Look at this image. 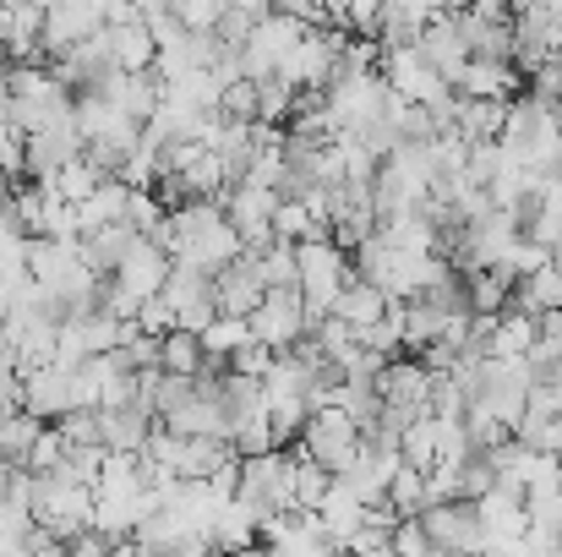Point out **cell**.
I'll return each instance as SVG.
<instances>
[{
	"instance_id": "1",
	"label": "cell",
	"mask_w": 562,
	"mask_h": 557,
	"mask_svg": "<svg viewBox=\"0 0 562 557\" xmlns=\"http://www.w3.org/2000/svg\"><path fill=\"white\" fill-rule=\"evenodd\" d=\"M301 33H306V22H301L295 11H284V5L257 11V22H251V33H246V44H240V71H246V77H273L279 60L295 49Z\"/></svg>"
},
{
	"instance_id": "2",
	"label": "cell",
	"mask_w": 562,
	"mask_h": 557,
	"mask_svg": "<svg viewBox=\"0 0 562 557\" xmlns=\"http://www.w3.org/2000/svg\"><path fill=\"white\" fill-rule=\"evenodd\" d=\"M88 514H93V487H82V481H71L60 470H44L38 476V487H33V520L44 531H55L66 542V536H77L88 525Z\"/></svg>"
},
{
	"instance_id": "3",
	"label": "cell",
	"mask_w": 562,
	"mask_h": 557,
	"mask_svg": "<svg viewBox=\"0 0 562 557\" xmlns=\"http://www.w3.org/2000/svg\"><path fill=\"white\" fill-rule=\"evenodd\" d=\"M246 323H251V339H262V345H273V350L295 345V339L306 334V296H301V285H273V290H262V301L246 312Z\"/></svg>"
},
{
	"instance_id": "4",
	"label": "cell",
	"mask_w": 562,
	"mask_h": 557,
	"mask_svg": "<svg viewBox=\"0 0 562 557\" xmlns=\"http://www.w3.org/2000/svg\"><path fill=\"white\" fill-rule=\"evenodd\" d=\"M295 443H301L312 459H323L328 470H345V465L356 459V448H361V426H356L339 404H317V410L306 415V426L295 432Z\"/></svg>"
},
{
	"instance_id": "5",
	"label": "cell",
	"mask_w": 562,
	"mask_h": 557,
	"mask_svg": "<svg viewBox=\"0 0 562 557\" xmlns=\"http://www.w3.org/2000/svg\"><path fill=\"white\" fill-rule=\"evenodd\" d=\"M475 520L486 536V553H525V531H530V509L519 487H492L475 498Z\"/></svg>"
},
{
	"instance_id": "6",
	"label": "cell",
	"mask_w": 562,
	"mask_h": 557,
	"mask_svg": "<svg viewBox=\"0 0 562 557\" xmlns=\"http://www.w3.org/2000/svg\"><path fill=\"white\" fill-rule=\"evenodd\" d=\"M420 525L431 536V553H481V520H475V498H448V503H426Z\"/></svg>"
},
{
	"instance_id": "7",
	"label": "cell",
	"mask_w": 562,
	"mask_h": 557,
	"mask_svg": "<svg viewBox=\"0 0 562 557\" xmlns=\"http://www.w3.org/2000/svg\"><path fill=\"white\" fill-rule=\"evenodd\" d=\"M22 410H33V415H44V421H55V415H66V410H82V404H77V367L49 361V367L22 371Z\"/></svg>"
},
{
	"instance_id": "8",
	"label": "cell",
	"mask_w": 562,
	"mask_h": 557,
	"mask_svg": "<svg viewBox=\"0 0 562 557\" xmlns=\"http://www.w3.org/2000/svg\"><path fill=\"white\" fill-rule=\"evenodd\" d=\"M93 27H104V11H99V5H77V0H55V5H44V27H38L44 60H49V55H66V49L82 44Z\"/></svg>"
},
{
	"instance_id": "9",
	"label": "cell",
	"mask_w": 562,
	"mask_h": 557,
	"mask_svg": "<svg viewBox=\"0 0 562 557\" xmlns=\"http://www.w3.org/2000/svg\"><path fill=\"white\" fill-rule=\"evenodd\" d=\"M415 49L426 55V66H431L442 82H459V71H464V60H470V44L459 38L453 11H431L426 27H420V38H415Z\"/></svg>"
},
{
	"instance_id": "10",
	"label": "cell",
	"mask_w": 562,
	"mask_h": 557,
	"mask_svg": "<svg viewBox=\"0 0 562 557\" xmlns=\"http://www.w3.org/2000/svg\"><path fill=\"white\" fill-rule=\"evenodd\" d=\"M27 137V181H49L66 159L82 154V132H77V115L44 126V132H22Z\"/></svg>"
},
{
	"instance_id": "11",
	"label": "cell",
	"mask_w": 562,
	"mask_h": 557,
	"mask_svg": "<svg viewBox=\"0 0 562 557\" xmlns=\"http://www.w3.org/2000/svg\"><path fill=\"white\" fill-rule=\"evenodd\" d=\"M453 88H459V93H470V99H514V93H525V88H530V77H525L514 60L470 55Z\"/></svg>"
},
{
	"instance_id": "12",
	"label": "cell",
	"mask_w": 562,
	"mask_h": 557,
	"mask_svg": "<svg viewBox=\"0 0 562 557\" xmlns=\"http://www.w3.org/2000/svg\"><path fill=\"white\" fill-rule=\"evenodd\" d=\"M262 274H257V252H240L235 263H224L218 274H213V307L218 312H235V318H246L257 301H262Z\"/></svg>"
},
{
	"instance_id": "13",
	"label": "cell",
	"mask_w": 562,
	"mask_h": 557,
	"mask_svg": "<svg viewBox=\"0 0 562 557\" xmlns=\"http://www.w3.org/2000/svg\"><path fill=\"white\" fill-rule=\"evenodd\" d=\"M165 274H170V252H165L154 235H137V241L121 252V263H115V279H121L132 296H159Z\"/></svg>"
},
{
	"instance_id": "14",
	"label": "cell",
	"mask_w": 562,
	"mask_h": 557,
	"mask_svg": "<svg viewBox=\"0 0 562 557\" xmlns=\"http://www.w3.org/2000/svg\"><path fill=\"white\" fill-rule=\"evenodd\" d=\"M104 27H110V55H115L121 71H154L159 38H154V27H148L143 16H132V22H104Z\"/></svg>"
},
{
	"instance_id": "15",
	"label": "cell",
	"mask_w": 562,
	"mask_h": 557,
	"mask_svg": "<svg viewBox=\"0 0 562 557\" xmlns=\"http://www.w3.org/2000/svg\"><path fill=\"white\" fill-rule=\"evenodd\" d=\"M148 426H154V410H143L137 399H132V404H115V410H99V443H104V448H132V454H143Z\"/></svg>"
},
{
	"instance_id": "16",
	"label": "cell",
	"mask_w": 562,
	"mask_h": 557,
	"mask_svg": "<svg viewBox=\"0 0 562 557\" xmlns=\"http://www.w3.org/2000/svg\"><path fill=\"white\" fill-rule=\"evenodd\" d=\"M317 520H323V531L334 536V547H345V536L367 520V503H361L339 476H334V481H328V492H323V503H317Z\"/></svg>"
},
{
	"instance_id": "17",
	"label": "cell",
	"mask_w": 562,
	"mask_h": 557,
	"mask_svg": "<svg viewBox=\"0 0 562 557\" xmlns=\"http://www.w3.org/2000/svg\"><path fill=\"white\" fill-rule=\"evenodd\" d=\"M213 547H218V553H246V547H257V509L240 503V498H224L218 514H213Z\"/></svg>"
},
{
	"instance_id": "18",
	"label": "cell",
	"mask_w": 562,
	"mask_h": 557,
	"mask_svg": "<svg viewBox=\"0 0 562 557\" xmlns=\"http://www.w3.org/2000/svg\"><path fill=\"white\" fill-rule=\"evenodd\" d=\"M503 115H508V99H470V93H459V104H453V132H459L464 143L497 137V132H503Z\"/></svg>"
},
{
	"instance_id": "19",
	"label": "cell",
	"mask_w": 562,
	"mask_h": 557,
	"mask_svg": "<svg viewBox=\"0 0 562 557\" xmlns=\"http://www.w3.org/2000/svg\"><path fill=\"white\" fill-rule=\"evenodd\" d=\"M536 345V312H525V307H503L497 312V328H492V339H486V356H525Z\"/></svg>"
},
{
	"instance_id": "20",
	"label": "cell",
	"mask_w": 562,
	"mask_h": 557,
	"mask_svg": "<svg viewBox=\"0 0 562 557\" xmlns=\"http://www.w3.org/2000/svg\"><path fill=\"white\" fill-rule=\"evenodd\" d=\"M126 202H132V186L121 181V176H104V181L77 202V219H82V230H93V224L126 219Z\"/></svg>"
},
{
	"instance_id": "21",
	"label": "cell",
	"mask_w": 562,
	"mask_h": 557,
	"mask_svg": "<svg viewBox=\"0 0 562 557\" xmlns=\"http://www.w3.org/2000/svg\"><path fill=\"white\" fill-rule=\"evenodd\" d=\"M514 307H525V312H552V307H562V268L558 263H541L536 274L514 279Z\"/></svg>"
},
{
	"instance_id": "22",
	"label": "cell",
	"mask_w": 562,
	"mask_h": 557,
	"mask_svg": "<svg viewBox=\"0 0 562 557\" xmlns=\"http://www.w3.org/2000/svg\"><path fill=\"white\" fill-rule=\"evenodd\" d=\"M442 318L448 312H437L426 296H404V356H420L442 334Z\"/></svg>"
},
{
	"instance_id": "23",
	"label": "cell",
	"mask_w": 562,
	"mask_h": 557,
	"mask_svg": "<svg viewBox=\"0 0 562 557\" xmlns=\"http://www.w3.org/2000/svg\"><path fill=\"white\" fill-rule=\"evenodd\" d=\"M459 279H464L470 312H503V307L514 301V285H508L497 268H470V274H459Z\"/></svg>"
},
{
	"instance_id": "24",
	"label": "cell",
	"mask_w": 562,
	"mask_h": 557,
	"mask_svg": "<svg viewBox=\"0 0 562 557\" xmlns=\"http://www.w3.org/2000/svg\"><path fill=\"white\" fill-rule=\"evenodd\" d=\"M196 339H202V356H207V361H224L235 345H246V339H251V323H246V318H235V312H213V318L202 323V334H196Z\"/></svg>"
},
{
	"instance_id": "25",
	"label": "cell",
	"mask_w": 562,
	"mask_h": 557,
	"mask_svg": "<svg viewBox=\"0 0 562 557\" xmlns=\"http://www.w3.org/2000/svg\"><path fill=\"white\" fill-rule=\"evenodd\" d=\"M38 432H44V415H33V410H22V404L5 410V415H0V459H5V465H22V454L33 448Z\"/></svg>"
},
{
	"instance_id": "26",
	"label": "cell",
	"mask_w": 562,
	"mask_h": 557,
	"mask_svg": "<svg viewBox=\"0 0 562 557\" xmlns=\"http://www.w3.org/2000/svg\"><path fill=\"white\" fill-rule=\"evenodd\" d=\"M159 367L196 377V371H202V339H196L191 328H170V334H159Z\"/></svg>"
},
{
	"instance_id": "27",
	"label": "cell",
	"mask_w": 562,
	"mask_h": 557,
	"mask_svg": "<svg viewBox=\"0 0 562 557\" xmlns=\"http://www.w3.org/2000/svg\"><path fill=\"white\" fill-rule=\"evenodd\" d=\"M99 181H104V176L93 170V159H88V154H77V159H66V165H60V170H55L44 186H49L55 197H66V202H82V197H88Z\"/></svg>"
},
{
	"instance_id": "28",
	"label": "cell",
	"mask_w": 562,
	"mask_h": 557,
	"mask_svg": "<svg viewBox=\"0 0 562 557\" xmlns=\"http://www.w3.org/2000/svg\"><path fill=\"white\" fill-rule=\"evenodd\" d=\"M257 274H262L268 290H273V285H301V279H295V241H268V246L257 252Z\"/></svg>"
},
{
	"instance_id": "29",
	"label": "cell",
	"mask_w": 562,
	"mask_h": 557,
	"mask_svg": "<svg viewBox=\"0 0 562 557\" xmlns=\"http://www.w3.org/2000/svg\"><path fill=\"white\" fill-rule=\"evenodd\" d=\"M218 115H229V121H257V77H229L224 88H218Z\"/></svg>"
},
{
	"instance_id": "30",
	"label": "cell",
	"mask_w": 562,
	"mask_h": 557,
	"mask_svg": "<svg viewBox=\"0 0 562 557\" xmlns=\"http://www.w3.org/2000/svg\"><path fill=\"white\" fill-rule=\"evenodd\" d=\"M273 235L279 241H301V235H312V213H306V202L295 197V191H279V202H273Z\"/></svg>"
},
{
	"instance_id": "31",
	"label": "cell",
	"mask_w": 562,
	"mask_h": 557,
	"mask_svg": "<svg viewBox=\"0 0 562 557\" xmlns=\"http://www.w3.org/2000/svg\"><path fill=\"white\" fill-rule=\"evenodd\" d=\"M387 503H393L398 514H420V503H426V470L398 465L393 481H387Z\"/></svg>"
},
{
	"instance_id": "32",
	"label": "cell",
	"mask_w": 562,
	"mask_h": 557,
	"mask_svg": "<svg viewBox=\"0 0 562 557\" xmlns=\"http://www.w3.org/2000/svg\"><path fill=\"white\" fill-rule=\"evenodd\" d=\"M60 459H66V437H60V426H55V421H44V432L33 437V448L22 454V465H27L33 476H44V470H55Z\"/></svg>"
},
{
	"instance_id": "33",
	"label": "cell",
	"mask_w": 562,
	"mask_h": 557,
	"mask_svg": "<svg viewBox=\"0 0 562 557\" xmlns=\"http://www.w3.org/2000/svg\"><path fill=\"white\" fill-rule=\"evenodd\" d=\"M387 553H398V557H426L431 553V536H426L420 514H398V520H393V531H387Z\"/></svg>"
},
{
	"instance_id": "34",
	"label": "cell",
	"mask_w": 562,
	"mask_h": 557,
	"mask_svg": "<svg viewBox=\"0 0 562 557\" xmlns=\"http://www.w3.org/2000/svg\"><path fill=\"white\" fill-rule=\"evenodd\" d=\"M165 213H170V208L159 202V191H154V186H137V191H132V202H126V219H132V230H137V235H154V230L165 224Z\"/></svg>"
},
{
	"instance_id": "35",
	"label": "cell",
	"mask_w": 562,
	"mask_h": 557,
	"mask_svg": "<svg viewBox=\"0 0 562 557\" xmlns=\"http://www.w3.org/2000/svg\"><path fill=\"white\" fill-rule=\"evenodd\" d=\"M38 235H55V241H77V235H82L77 202H66V197H49V208H44V230H38Z\"/></svg>"
},
{
	"instance_id": "36",
	"label": "cell",
	"mask_w": 562,
	"mask_h": 557,
	"mask_svg": "<svg viewBox=\"0 0 562 557\" xmlns=\"http://www.w3.org/2000/svg\"><path fill=\"white\" fill-rule=\"evenodd\" d=\"M224 367L240 371V377H262V371L273 367V345H262V339H246V345H235V350L224 356Z\"/></svg>"
},
{
	"instance_id": "37",
	"label": "cell",
	"mask_w": 562,
	"mask_h": 557,
	"mask_svg": "<svg viewBox=\"0 0 562 557\" xmlns=\"http://www.w3.org/2000/svg\"><path fill=\"white\" fill-rule=\"evenodd\" d=\"M137 328H143V334H170V328H176V307H170L165 296H143Z\"/></svg>"
},
{
	"instance_id": "38",
	"label": "cell",
	"mask_w": 562,
	"mask_h": 557,
	"mask_svg": "<svg viewBox=\"0 0 562 557\" xmlns=\"http://www.w3.org/2000/svg\"><path fill=\"white\" fill-rule=\"evenodd\" d=\"M55 426H60L66 443H93L99 437V410H66V415H55Z\"/></svg>"
},
{
	"instance_id": "39",
	"label": "cell",
	"mask_w": 562,
	"mask_h": 557,
	"mask_svg": "<svg viewBox=\"0 0 562 557\" xmlns=\"http://www.w3.org/2000/svg\"><path fill=\"white\" fill-rule=\"evenodd\" d=\"M224 5H229V0H181V5H176V16H181V27L196 33V27H213V22L224 16Z\"/></svg>"
},
{
	"instance_id": "40",
	"label": "cell",
	"mask_w": 562,
	"mask_h": 557,
	"mask_svg": "<svg viewBox=\"0 0 562 557\" xmlns=\"http://www.w3.org/2000/svg\"><path fill=\"white\" fill-rule=\"evenodd\" d=\"M376 11H382V0H345V27H350V33H367V38H372Z\"/></svg>"
},
{
	"instance_id": "41",
	"label": "cell",
	"mask_w": 562,
	"mask_h": 557,
	"mask_svg": "<svg viewBox=\"0 0 562 557\" xmlns=\"http://www.w3.org/2000/svg\"><path fill=\"white\" fill-rule=\"evenodd\" d=\"M558 553H562V536H558Z\"/></svg>"
}]
</instances>
